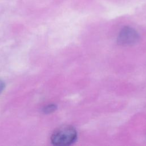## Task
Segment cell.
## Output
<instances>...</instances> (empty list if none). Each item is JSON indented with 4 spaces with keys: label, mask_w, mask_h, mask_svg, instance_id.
Here are the masks:
<instances>
[{
    "label": "cell",
    "mask_w": 146,
    "mask_h": 146,
    "mask_svg": "<svg viewBox=\"0 0 146 146\" xmlns=\"http://www.w3.org/2000/svg\"><path fill=\"white\" fill-rule=\"evenodd\" d=\"M77 137L76 129L71 125H62L55 130L51 137V143L55 145H69L74 143Z\"/></svg>",
    "instance_id": "6da1fadb"
},
{
    "label": "cell",
    "mask_w": 146,
    "mask_h": 146,
    "mask_svg": "<svg viewBox=\"0 0 146 146\" xmlns=\"http://www.w3.org/2000/svg\"><path fill=\"white\" fill-rule=\"evenodd\" d=\"M56 109V106L55 104H48L46 106H45L43 109V111L44 113H51L52 112H53L54 111H55Z\"/></svg>",
    "instance_id": "3957f363"
},
{
    "label": "cell",
    "mask_w": 146,
    "mask_h": 146,
    "mask_svg": "<svg viewBox=\"0 0 146 146\" xmlns=\"http://www.w3.org/2000/svg\"><path fill=\"white\" fill-rule=\"evenodd\" d=\"M139 35L135 30L130 27H124L119 33L117 43L122 46L133 45L137 43Z\"/></svg>",
    "instance_id": "7a4b0ae2"
},
{
    "label": "cell",
    "mask_w": 146,
    "mask_h": 146,
    "mask_svg": "<svg viewBox=\"0 0 146 146\" xmlns=\"http://www.w3.org/2000/svg\"><path fill=\"white\" fill-rule=\"evenodd\" d=\"M5 83L0 80V94L2 92V91H3V90L5 88Z\"/></svg>",
    "instance_id": "277c9868"
}]
</instances>
